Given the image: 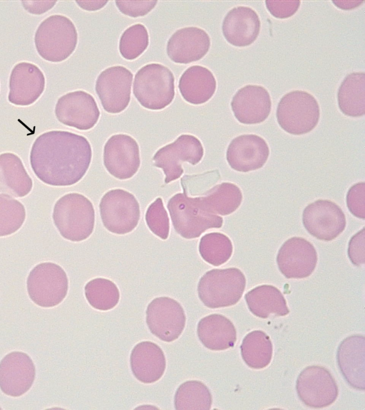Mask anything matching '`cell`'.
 Wrapping results in <instances>:
<instances>
[{
  "label": "cell",
  "mask_w": 365,
  "mask_h": 410,
  "mask_svg": "<svg viewBox=\"0 0 365 410\" xmlns=\"http://www.w3.org/2000/svg\"><path fill=\"white\" fill-rule=\"evenodd\" d=\"M156 1H115L120 11L131 17L143 16L153 9L157 4Z\"/></svg>",
  "instance_id": "cell-41"
},
{
  "label": "cell",
  "mask_w": 365,
  "mask_h": 410,
  "mask_svg": "<svg viewBox=\"0 0 365 410\" xmlns=\"http://www.w3.org/2000/svg\"><path fill=\"white\" fill-rule=\"evenodd\" d=\"M245 299L250 311L262 319L272 315L285 316L289 312L282 293L273 285L257 286L247 293Z\"/></svg>",
  "instance_id": "cell-29"
},
{
  "label": "cell",
  "mask_w": 365,
  "mask_h": 410,
  "mask_svg": "<svg viewBox=\"0 0 365 410\" xmlns=\"http://www.w3.org/2000/svg\"><path fill=\"white\" fill-rule=\"evenodd\" d=\"M145 219L149 229L155 236L163 240L168 238L170 232L169 218L160 197L148 206Z\"/></svg>",
  "instance_id": "cell-38"
},
{
  "label": "cell",
  "mask_w": 365,
  "mask_h": 410,
  "mask_svg": "<svg viewBox=\"0 0 365 410\" xmlns=\"http://www.w3.org/2000/svg\"><path fill=\"white\" fill-rule=\"evenodd\" d=\"M145 320L153 335L160 340L170 342L182 334L186 317L183 308L177 300L159 297L148 304Z\"/></svg>",
  "instance_id": "cell-12"
},
{
  "label": "cell",
  "mask_w": 365,
  "mask_h": 410,
  "mask_svg": "<svg viewBox=\"0 0 365 410\" xmlns=\"http://www.w3.org/2000/svg\"><path fill=\"white\" fill-rule=\"evenodd\" d=\"M348 256L356 266H361L365 263V233L364 227L354 235L349 242Z\"/></svg>",
  "instance_id": "cell-40"
},
{
  "label": "cell",
  "mask_w": 365,
  "mask_h": 410,
  "mask_svg": "<svg viewBox=\"0 0 365 410\" xmlns=\"http://www.w3.org/2000/svg\"><path fill=\"white\" fill-rule=\"evenodd\" d=\"M299 399L311 408H324L334 403L339 394L336 382L325 367L312 365L304 368L296 382Z\"/></svg>",
  "instance_id": "cell-11"
},
{
  "label": "cell",
  "mask_w": 365,
  "mask_h": 410,
  "mask_svg": "<svg viewBox=\"0 0 365 410\" xmlns=\"http://www.w3.org/2000/svg\"><path fill=\"white\" fill-rule=\"evenodd\" d=\"M302 223L309 234L321 241L335 239L345 229L346 216L334 202L319 199L303 211Z\"/></svg>",
  "instance_id": "cell-13"
},
{
  "label": "cell",
  "mask_w": 365,
  "mask_h": 410,
  "mask_svg": "<svg viewBox=\"0 0 365 410\" xmlns=\"http://www.w3.org/2000/svg\"><path fill=\"white\" fill-rule=\"evenodd\" d=\"M277 120L285 132L301 135L311 132L320 117L319 104L310 93L294 90L285 94L278 103Z\"/></svg>",
  "instance_id": "cell-7"
},
{
  "label": "cell",
  "mask_w": 365,
  "mask_h": 410,
  "mask_svg": "<svg viewBox=\"0 0 365 410\" xmlns=\"http://www.w3.org/2000/svg\"><path fill=\"white\" fill-rule=\"evenodd\" d=\"M269 155L266 141L257 135L248 134L240 135L231 141L226 159L232 169L248 172L262 167Z\"/></svg>",
  "instance_id": "cell-19"
},
{
  "label": "cell",
  "mask_w": 365,
  "mask_h": 410,
  "mask_svg": "<svg viewBox=\"0 0 365 410\" xmlns=\"http://www.w3.org/2000/svg\"><path fill=\"white\" fill-rule=\"evenodd\" d=\"M52 218L64 238L78 242L88 238L95 224V211L91 201L78 193L61 196L55 204Z\"/></svg>",
  "instance_id": "cell-2"
},
{
  "label": "cell",
  "mask_w": 365,
  "mask_h": 410,
  "mask_svg": "<svg viewBox=\"0 0 365 410\" xmlns=\"http://www.w3.org/2000/svg\"><path fill=\"white\" fill-rule=\"evenodd\" d=\"M300 1H266L269 13L277 19H287L294 15L300 6Z\"/></svg>",
  "instance_id": "cell-42"
},
{
  "label": "cell",
  "mask_w": 365,
  "mask_h": 410,
  "mask_svg": "<svg viewBox=\"0 0 365 410\" xmlns=\"http://www.w3.org/2000/svg\"><path fill=\"white\" fill-rule=\"evenodd\" d=\"M103 164L109 174L118 179L133 177L140 164L136 140L125 134L111 136L104 145Z\"/></svg>",
  "instance_id": "cell-15"
},
{
  "label": "cell",
  "mask_w": 365,
  "mask_h": 410,
  "mask_svg": "<svg viewBox=\"0 0 365 410\" xmlns=\"http://www.w3.org/2000/svg\"><path fill=\"white\" fill-rule=\"evenodd\" d=\"M130 364L135 377L145 384L159 380L166 368L163 351L157 344L150 341L140 342L133 348Z\"/></svg>",
  "instance_id": "cell-25"
},
{
  "label": "cell",
  "mask_w": 365,
  "mask_h": 410,
  "mask_svg": "<svg viewBox=\"0 0 365 410\" xmlns=\"http://www.w3.org/2000/svg\"><path fill=\"white\" fill-rule=\"evenodd\" d=\"M26 219L24 206L9 195L0 194V237L17 231Z\"/></svg>",
  "instance_id": "cell-36"
},
{
  "label": "cell",
  "mask_w": 365,
  "mask_h": 410,
  "mask_svg": "<svg viewBox=\"0 0 365 410\" xmlns=\"http://www.w3.org/2000/svg\"><path fill=\"white\" fill-rule=\"evenodd\" d=\"M241 356L252 369H262L272 360L273 346L269 337L262 330H254L245 335L240 346Z\"/></svg>",
  "instance_id": "cell-31"
},
{
  "label": "cell",
  "mask_w": 365,
  "mask_h": 410,
  "mask_svg": "<svg viewBox=\"0 0 365 410\" xmlns=\"http://www.w3.org/2000/svg\"><path fill=\"white\" fill-rule=\"evenodd\" d=\"M204 154L201 142L191 135H181L175 141L159 149L154 154V166L161 168L165 174V183L179 179L182 173V163L195 165Z\"/></svg>",
  "instance_id": "cell-10"
},
{
  "label": "cell",
  "mask_w": 365,
  "mask_h": 410,
  "mask_svg": "<svg viewBox=\"0 0 365 410\" xmlns=\"http://www.w3.org/2000/svg\"><path fill=\"white\" fill-rule=\"evenodd\" d=\"M78 33L73 23L63 15H51L38 26L34 43L38 55L46 61L58 63L75 51Z\"/></svg>",
  "instance_id": "cell-4"
},
{
  "label": "cell",
  "mask_w": 365,
  "mask_h": 410,
  "mask_svg": "<svg viewBox=\"0 0 365 410\" xmlns=\"http://www.w3.org/2000/svg\"><path fill=\"white\" fill-rule=\"evenodd\" d=\"M133 77L131 71L122 65L108 68L99 74L95 88L106 112L117 114L128 107Z\"/></svg>",
  "instance_id": "cell-14"
},
{
  "label": "cell",
  "mask_w": 365,
  "mask_h": 410,
  "mask_svg": "<svg viewBox=\"0 0 365 410\" xmlns=\"http://www.w3.org/2000/svg\"><path fill=\"white\" fill-rule=\"evenodd\" d=\"M365 338L362 335L346 337L336 352L339 369L346 382L353 388L365 389Z\"/></svg>",
  "instance_id": "cell-23"
},
{
  "label": "cell",
  "mask_w": 365,
  "mask_h": 410,
  "mask_svg": "<svg viewBox=\"0 0 365 410\" xmlns=\"http://www.w3.org/2000/svg\"><path fill=\"white\" fill-rule=\"evenodd\" d=\"M210 47V38L198 27H185L176 31L169 38L166 51L176 63L187 64L204 57Z\"/></svg>",
  "instance_id": "cell-21"
},
{
  "label": "cell",
  "mask_w": 365,
  "mask_h": 410,
  "mask_svg": "<svg viewBox=\"0 0 365 410\" xmlns=\"http://www.w3.org/2000/svg\"><path fill=\"white\" fill-rule=\"evenodd\" d=\"M91 158V146L85 137L61 130L40 135L30 152V164L36 176L56 186L78 182L86 174Z\"/></svg>",
  "instance_id": "cell-1"
},
{
  "label": "cell",
  "mask_w": 365,
  "mask_h": 410,
  "mask_svg": "<svg viewBox=\"0 0 365 410\" xmlns=\"http://www.w3.org/2000/svg\"><path fill=\"white\" fill-rule=\"evenodd\" d=\"M55 115L57 120L65 125L80 130H88L97 123L100 111L91 94L77 90L58 98L55 107Z\"/></svg>",
  "instance_id": "cell-16"
},
{
  "label": "cell",
  "mask_w": 365,
  "mask_h": 410,
  "mask_svg": "<svg viewBox=\"0 0 365 410\" xmlns=\"http://www.w3.org/2000/svg\"><path fill=\"white\" fill-rule=\"evenodd\" d=\"M33 182L21 159L15 154H0V192L14 197H24L32 189Z\"/></svg>",
  "instance_id": "cell-28"
},
{
  "label": "cell",
  "mask_w": 365,
  "mask_h": 410,
  "mask_svg": "<svg viewBox=\"0 0 365 410\" xmlns=\"http://www.w3.org/2000/svg\"><path fill=\"white\" fill-rule=\"evenodd\" d=\"M197 334L206 348L215 351L232 347L237 340V332L233 323L220 314L202 317L197 324Z\"/></svg>",
  "instance_id": "cell-26"
},
{
  "label": "cell",
  "mask_w": 365,
  "mask_h": 410,
  "mask_svg": "<svg viewBox=\"0 0 365 410\" xmlns=\"http://www.w3.org/2000/svg\"><path fill=\"white\" fill-rule=\"evenodd\" d=\"M108 3L107 1H76V4L83 9L86 11H96L102 9L104 7L106 4Z\"/></svg>",
  "instance_id": "cell-44"
},
{
  "label": "cell",
  "mask_w": 365,
  "mask_h": 410,
  "mask_svg": "<svg viewBox=\"0 0 365 410\" xmlns=\"http://www.w3.org/2000/svg\"><path fill=\"white\" fill-rule=\"evenodd\" d=\"M31 300L42 308H52L66 298L68 280L64 270L58 264L45 262L36 265L26 281Z\"/></svg>",
  "instance_id": "cell-8"
},
{
  "label": "cell",
  "mask_w": 365,
  "mask_h": 410,
  "mask_svg": "<svg viewBox=\"0 0 365 410\" xmlns=\"http://www.w3.org/2000/svg\"><path fill=\"white\" fill-rule=\"evenodd\" d=\"M212 403L208 387L200 381L190 380L181 384L174 396L176 410H209Z\"/></svg>",
  "instance_id": "cell-33"
},
{
  "label": "cell",
  "mask_w": 365,
  "mask_h": 410,
  "mask_svg": "<svg viewBox=\"0 0 365 410\" xmlns=\"http://www.w3.org/2000/svg\"><path fill=\"white\" fill-rule=\"evenodd\" d=\"M272 102L268 91L260 85H247L237 91L231 101L236 119L242 124L262 122L269 116Z\"/></svg>",
  "instance_id": "cell-22"
},
{
  "label": "cell",
  "mask_w": 365,
  "mask_h": 410,
  "mask_svg": "<svg viewBox=\"0 0 365 410\" xmlns=\"http://www.w3.org/2000/svg\"><path fill=\"white\" fill-rule=\"evenodd\" d=\"M317 253L314 246L302 237H292L280 247L277 256L279 270L287 278H304L314 270Z\"/></svg>",
  "instance_id": "cell-17"
},
{
  "label": "cell",
  "mask_w": 365,
  "mask_h": 410,
  "mask_svg": "<svg viewBox=\"0 0 365 410\" xmlns=\"http://www.w3.org/2000/svg\"><path fill=\"white\" fill-rule=\"evenodd\" d=\"M45 84L44 75L37 65L17 63L10 74L8 100L15 105H30L42 95Z\"/></svg>",
  "instance_id": "cell-20"
},
{
  "label": "cell",
  "mask_w": 365,
  "mask_h": 410,
  "mask_svg": "<svg viewBox=\"0 0 365 410\" xmlns=\"http://www.w3.org/2000/svg\"><path fill=\"white\" fill-rule=\"evenodd\" d=\"M99 209L104 227L118 235L133 231L140 216L136 198L121 189L107 191L101 199Z\"/></svg>",
  "instance_id": "cell-9"
},
{
  "label": "cell",
  "mask_w": 365,
  "mask_h": 410,
  "mask_svg": "<svg viewBox=\"0 0 365 410\" xmlns=\"http://www.w3.org/2000/svg\"><path fill=\"white\" fill-rule=\"evenodd\" d=\"M84 290L87 301L96 310H111L119 302V290L117 285L108 279L94 278L86 284Z\"/></svg>",
  "instance_id": "cell-34"
},
{
  "label": "cell",
  "mask_w": 365,
  "mask_h": 410,
  "mask_svg": "<svg viewBox=\"0 0 365 410\" xmlns=\"http://www.w3.org/2000/svg\"><path fill=\"white\" fill-rule=\"evenodd\" d=\"M217 83L212 73L201 65H192L179 80L178 88L183 99L193 105L208 101L214 95Z\"/></svg>",
  "instance_id": "cell-27"
},
{
  "label": "cell",
  "mask_w": 365,
  "mask_h": 410,
  "mask_svg": "<svg viewBox=\"0 0 365 410\" xmlns=\"http://www.w3.org/2000/svg\"><path fill=\"white\" fill-rule=\"evenodd\" d=\"M149 44L148 32L141 23L134 24L125 30L119 41V51L126 60L139 57Z\"/></svg>",
  "instance_id": "cell-37"
},
{
  "label": "cell",
  "mask_w": 365,
  "mask_h": 410,
  "mask_svg": "<svg viewBox=\"0 0 365 410\" xmlns=\"http://www.w3.org/2000/svg\"><path fill=\"white\" fill-rule=\"evenodd\" d=\"M21 3L28 12L41 14L52 8L56 1H22Z\"/></svg>",
  "instance_id": "cell-43"
},
{
  "label": "cell",
  "mask_w": 365,
  "mask_h": 410,
  "mask_svg": "<svg viewBox=\"0 0 365 410\" xmlns=\"http://www.w3.org/2000/svg\"><path fill=\"white\" fill-rule=\"evenodd\" d=\"M201 199L212 213L227 216L240 206L242 194L237 185L223 182L208 190Z\"/></svg>",
  "instance_id": "cell-32"
},
{
  "label": "cell",
  "mask_w": 365,
  "mask_h": 410,
  "mask_svg": "<svg viewBox=\"0 0 365 410\" xmlns=\"http://www.w3.org/2000/svg\"><path fill=\"white\" fill-rule=\"evenodd\" d=\"M346 206L354 216L365 218V183L359 182L351 186L346 194Z\"/></svg>",
  "instance_id": "cell-39"
},
{
  "label": "cell",
  "mask_w": 365,
  "mask_h": 410,
  "mask_svg": "<svg viewBox=\"0 0 365 410\" xmlns=\"http://www.w3.org/2000/svg\"><path fill=\"white\" fill-rule=\"evenodd\" d=\"M338 105L343 114L361 117L365 113V74H348L341 83L337 93Z\"/></svg>",
  "instance_id": "cell-30"
},
{
  "label": "cell",
  "mask_w": 365,
  "mask_h": 410,
  "mask_svg": "<svg viewBox=\"0 0 365 410\" xmlns=\"http://www.w3.org/2000/svg\"><path fill=\"white\" fill-rule=\"evenodd\" d=\"M36 369L31 358L22 352H11L0 362V389L6 395L17 397L31 387Z\"/></svg>",
  "instance_id": "cell-18"
},
{
  "label": "cell",
  "mask_w": 365,
  "mask_h": 410,
  "mask_svg": "<svg viewBox=\"0 0 365 410\" xmlns=\"http://www.w3.org/2000/svg\"><path fill=\"white\" fill-rule=\"evenodd\" d=\"M167 206L175 231L186 239L197 238L206 230L220 228L223 224L222 218L212 213L201 196L178 193L169 199Z\"/></svg>",
  "instance_id": "cell-3"
},
{
  "label": "cell",
  "mask_w": 365,
  "mask_h": 410,
  "mask_svg": "<svg viewBox=\"0 0 365 410\" xmlns=\"http://www.w3.org/2000/svg\"><path fill=\"white\" fill-rule=\"evenodd\" d=\"M336 6L339 7L343 9H346L348 6V9L357 7L363 3V1H333Z\"/></svg>",
  "instance_id": "cell-45"
},
{
  "label": "cell",
  "mask_w": 365,
  "mask_h": 410,
  "mask_svg": "<svg viewBox=\"0 0 365 410\" xmlns=\"http://www.w3.org/2000/svg\"><path fill=\"white\" fill-rule=\"evenodd\" d=\"M174 82V75L168 68L159 63H150L136 73L133 94L143 107L160 110L173 101L175 97Z\"/></svg>",
  "instance_id": "cell-6"
},
{
  "label": "cell",
  "mask_w": 365,
  "mask_h": 410,
  "mask_svg": "<svg viewBox=\"0 0 365 410\" xmlns=\"http://www.w3.org/2000/svg\"><path fill=\"white\" fill-rule=\"evenodd\" d=\"M245 285V276L240 269H212L200 278L197 294L207 308H225L236 304L240 300Z\"/></svg>",
  "instance_id": "cell-5"
},
{
  "label": "cell",
  "mask_w": 365,
  "mask_h": 410,
  "mask_svg": "<svg viewBox=\"0 0 365 410\" xmlns=\"http://www.w3.org/2000/svg\"><path fill=\"white\" fill-rule=\"evenodd\" d=\"M233 251L231 240L225 234L212 232L204 235L199 243V252L204 261L219 266L226 263Z\"/></svg>",
  "instance_id": "cell-35"
},
{
  "label": "cell",
  "mask_w": 365,
  "mask_h": 410,
  "mask_svg": "<svg viewBox=\"0 0 365 410\" xmlns=\"http://www.w3.org/2000/svg\"><path fill=\"white\" fill-rule=\"evenodd\" d=\"M260 20L255 10L247 6H237L224 18L222 31L228 43L245 47L255 41L260 31Z\"/></svg>",
  "instance_id": "cell-24"
}]
</instances>
